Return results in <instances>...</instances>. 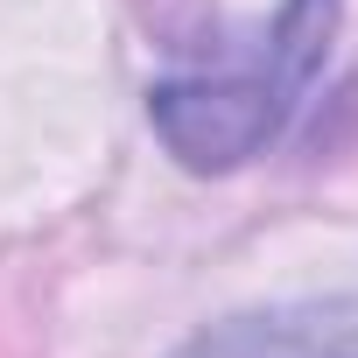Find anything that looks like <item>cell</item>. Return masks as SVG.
<instances>
[{"mask_svg": "<svg viewBox=\"0 0 358 358\" xmlns=\"http://www.w3.org/2000/svg\"><path fill=\"white\" fill-rule=\"evenodd\" d=\"M330 15H337V0H288L281 29L267 36V50L246 71H225V78H169L148 99L155 134L183 155L190 169H232V162H246L288 120V106L302 99L309 71L323 64Z\"/></svg>", "mask_w": 358, "mask_h": 358, "instance_id": "1", "label": "cell"}, {"mask_svg": "<svg viewBox=\"0 0 358 358\" xmlns=\"http://www.w3.org/2000/svg\"><path fill=\"white\" fill-rule=\"evenodd\" d=\"M176 358H358V295L232 316V323L190 337Z\"/></svg>", "mask_w": 358, "mask_h": 358, "instance_id": "2", "label": "cell"}]
</instances>
